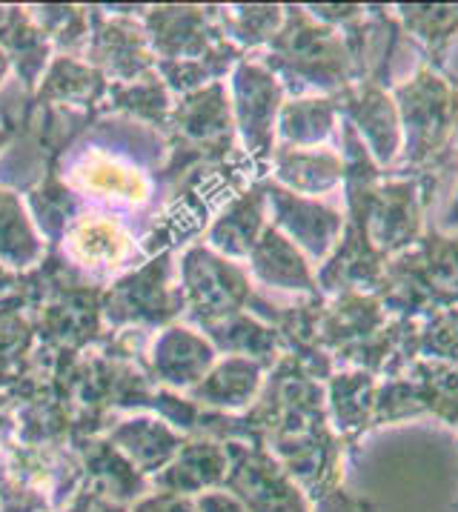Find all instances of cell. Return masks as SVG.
Segmentation results:
<instances>
[{
  "mask_svg": "<svg viewBox=\"0 0 458 512\" xmlns=\"http://www.w3.org/2000/svg\"><path fill=\"white\" fill-rule=\"evenodd\" d=\"M398 123L407 132V158L430 161L450 141L458 118V95L436 69L421 66L416 78L396 89Z\"/></svg>",
  "mask_w": 458,
  "mask_h": 512,
  "instance_id": "obj_1",
  "label": "cell"
},
{
  "mask_svg": "<svg viewBox=\"0 0 458 512\" xmlns=\"http://www.w3.org/2000/svg\"><path fill=\"white\" fill-rule=\"evenodd\" d=\"M229 470V455L218 444H189L181 447L178 455L169 461L164 470L155 475V484L161 492L172 495H187V498H201L207 492L224 490Z\"/></svg>",
  "mask_w": 458,
  "mask_h": 512,
  "instance_id": "obj_2",
  "label": "cell"
},
{
  "mask_svg": "<svg viewBox=\"0 0 458 512\" xmlns=\"http://www.w3.org/2000/svg\"><path fill=\"white\" fill-rule=\"evenodd\" d=\"M358 103L361 106H358L355 118L373 146V155L381 164H390L401 149V123H398L396 101L381 89H370L361 95Z\"/></svg>",
  "mask_w": 458,
  "mask_h": 512,
  "instance_id": "obj_3",
  "label": "cell"
},
{
  "mask_svg": "<svg viewBox=\"0 0 458 512\" xmlns=\"http://www.w3.org/2000/svg\"><path fill=\"white\" fill-rule=\"evenodd\" d=\"M410 32L427 43H444L458 29V6H401Z\"/></svg>",
  "mask_w": 458,
  "mask_h": 512,
  "instance_id": "obj_4",
  "label": "cell"
},
{
  "mask_svg": "<svg viewBox=\"0 0 458 512\" xmlns=\"http://www.w3.org/2000/svg\"><path fill=\"white\" fill-rule=\"evenodd\" d=\"M132 512H201L198 501L187 495H172V492H155L144 495L132 504Z\"/></svg>",
  "mask_w": 458,
  "mask_h": 512,
  "instance_id": "obj_5",
  "label": "cell"
},
{
  "mask_svg": "<svg viewBox=\"0 0 458 512\" xmlns=\"http://www.w3.org/2000/svg\"><path fill=\"white\" fill-rule=\"evenodd\" d=\"M63 512H132V507L118 504V501H109L106 495H101V492H95L92 487L84 484L81 490L69 498V504H66Z\"/></svg>",
  "mask_w": 458,
  "mask_h": 512,
  "instance_id": "obj_6",
  "label": "cell"
},
{
  "mask_svg": "<svg viewBox=\"0 0 458 512\" xmlns=\"http://www.w3.org/2000/svg\"><path fill=\"white\" fill-rule=\"evenodd\" d=\"M195 501H198L201 512H247L229 492H207V495H201Z\"/></svg>",
  "mask_w": 458,
  "mask_h": 512,
  "instance_id": "obj_7",
  "label": "cell"
},
{
  "mask_svg": "<svg viewBox=\"0 0 458 512\" xmlns=\"http://www.w3.org/2000/svg\"><path fill=\"white\" fill-rule=\"evenodd\" d=\"M441 229H458V189H456V195H453V201H450V206L444 209Z\"/></svg>",
  "mask_w": 458,
  "mask_h": 512,
  "instance_id": "obj_8",
  "label": "cell"
},
{
  "mask_svg": "<svg viewBox=\"0 0 458 512\" xmlns=\"http://www.w3.org/2000/svg\"><path fill=\"white\" fill-rule=\"evenodd\" d=\"M298 512H310V507H307V510H298Z\"/></svg>",
  "mask_w": 458,
  "mask_h": 512,
  "instance_id": "obj_9",
  "label": "cell"
}]
</instances>
